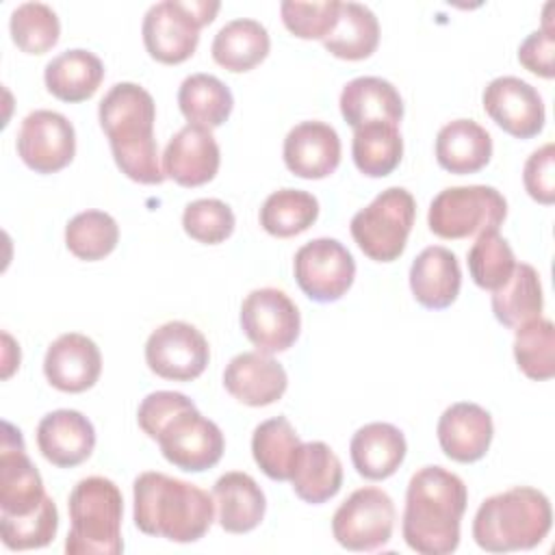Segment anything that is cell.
<instances>
[{
    "instance_id": "obj_45",
    "label": "cell",
    "mask_w": 555,
    "mask_h": 555,
    "mask_svg": "<svg viewBox=\"0 0 555 555\" xmlns=\"http://www.w3.org/2000/svg\"><path fill=\"white\" fill-rule=\"evenodd\" d=\"M522 184L531 199L551 206L555 202V145L544 143L527 158L522 167Z\"/></svg>"
},
{
    "instance_id": "obj_16",
    "label": "cell",
    "mask_w": 555,
    "mask_h": 555,
    "mask_svg": "<svg viewBox=\"0 0 555 555\" xmlns=\"http://www.w3.org/2000/svg\"><path fill=\"white\" fill-rule=\"evenodd\" d=\"M481 104L490 119L516 139H531L544 128L546 111L542 95L535 87L516 76L490 80L483 89Z\"/></svg>"
},
{
    "instance_id": "obj_35",
    "label": "cell",
    "mask_w": 555,
    "mask_h": 555,
    "mask_svg": "<svg viewBox=\"0 0 555 555\" xmlns=\"http://www.w3.org/2000/svg\"><path fill=\"white\" fill-rule=\"evenodd\" d=\"M351 156L360 173L384 178L392 173L403 156V139L395 124H366L353 130Z\"/></svg>"
},
{
    "instance_id": "obj_13",
    "label": "cell",
    "mask_w": 555,
    "mask_h": 555,
    "mask_svg": "<svg viewBox=\"0 0 555 555\" xmlns=\"http://www.w3.org/2000/svg\"><path fill=\"white\" fill-rule=\"evenodd\" d=\"M210 360L206 336L186 321H167L158 325L145 343L147 369L171 382L197 379Z\"/></svg>"
},
{
    "instance_id": "obj_26",
    "label": "cell",
    "mask_w": 555,
    "mask_h": 555,
    "mask_svg": "<svg viewBox=\"0 0 555 555\" xmlns=\"http://www.w3.org/2000/svg\"><path fill=\"white\" fill-rule=\"evenodd\" d=\"M212 499L221 529L228 533H247L256 529L267 512V499L256 479L232 470L215 481Z\"/></svg>"
},
{
    "instance_id": "obj_27",
    "label": "cell",
    "mask_w": 555,
    "mask_h": 555,
    "mask_svg": "<svg viewBox=\"0 0 555 555\" xmlns=\"http://www.w3.org/2000/svg\"><path fill=\"white\" fill-rule=\"evenodd\" d=\"M490 158L492 137L473 119H453L436 134V160L449 173H477Z\"/></svg>"
},
{
    "instance_id": "obj_2",
    "label": "cell",
    "mask_w": 555,
    "mask_h": 555,
    "mask_svg": "<svg viewBox=\"0 0 555 555\" xmlns=\"http://www.w3.org/2000/svg\"><path fill=\"white\" fill-rule=\"evenodd\" d=\"M100 126L108 139L119 171L139 184H160L165 171L154 139L156 104L137 82L113 85L98 108Z\"/></svg>"
},
{
    "instance_id": "obj_33",
    "label": "cell",
    "mask_w": 555,
    "mask_h": 555,
    "mask_svg": "<svg viewBox=\"0 0 555 555\" xmlns=\"http://www.w3.org/2000/svg\"><path fill=\"white\" fill-rule=\"evenodd\" d=\"M178 106L189 124L212 130L228 121L234 95L217 76L191 74L178 89Z\"/></svg>"
},
{
    "instance_id": "obj_11",
    "label": "cell",
    "mask_w": 555,
    "mask_h": 555,
    "mask_svg": "<svg viewBox=\"0 0 555 555\" xmlns=\"http://www.w3.org/2000/svg\"><path fill=\"white\" fill-rule=\"evenodd\" d=\"M297 286L319 304L338 301L353 284L356 260L336 238H312L301 245L293 260Z\"/></svg>"
},
{
    "instance_id": "obj_18",
    "label": "cell",
    "mask_w": 555,
    "mask_h": 555,
    "mask_svg": "<svg viewBox=\"0 0 555 555\" xmlns=\"http://www.w3.org/2000/svg\"><path fill=\"white\" fill-rule=\"evenodd\" d=\"M43 373L50 386L61 392H85L100 379L102 353L89 336L67 332L50 343Z\"/></svg>"
},
{
    "instance_id": "obj_29",
    "label": "cell",
    "mask_w": 555,
    "mask_h": 555,
    "mask_svg": "<svg viewBox=\"0 0 555 555\" xmlns=\"http://www.w3.org/2000/svg\"><path fill=\"white\" fill-rule=\"evenodd\" d=\"M46 89L61 102H85L93 98L104 80V63L89 50L74 48L54 56L43 72Z\"/></svg>"
},
{
    "instance_id": "obj_39",
    "label": "cell",
    "mask_w": 555,
    "mask_h": 555,
    "mask_svg": "<svg viewBox=\"0 0 555 555\" xmlns=\"http://www.w3.org/2000/svg\"><path fill=\"white\" fill-rule=\"evenodd\" d=\"M13 43L26 54H46L61 35V22L52 7L43 2H24L13 9L9 20Z\"/></svg>"
},
{
    "instance_id": "obj_36",
    "label": "cell",
    "mask_w": 555,
    "mask_h": 555,
    "mask_svg": "<svg viewBox=\"0 0 555 555\" xmlns=\"http://www.w3.org/2000/svg\"><path fill=\"white\" fill-rule=\"evenodd\" d=\"M319 217V202L301 189L273 191L260 208V225L278 238H291L306 232Z\"/></svg>"
},
{
    "instance_id": "obj_15",
    "label": "cell",
    "mask_w": 555,
    "mask_h": 555,
    "mask_svg": "<svg viewBox=\"0 0 555 555\" xmlns=\"http://www.w3.org/2000/svg\"><path fill=\"white\" fill-rule=\"evenodd\" d=\"M46 496L43 479L26 453L22 431L4 421L0 447V514H30Z\"/></svg>"
},
{
    "instance_id": "obj_21",
    "label": "cell",
    "mask_w": 555,
    "mask_h": 555,
    "mask_svg": "<svg viewBox=\"0 0 555 555\" xmlns=\"http://www.w3.org/2000/svg\"><path fill=\"white\" fill-rule=\"evenodd\" d=\"M436 436L442 453L449 460L460 464H473L481 460L490 449L494 436L492 416L477 403H453L438 418Z\"/></svg>"
},
{
    "instance_id": "obj_7",
    "label": "cell",
    "mask_w": 555,
    "mask_h": 555,
    "mask_svg": "<svg viewBox=\"0 0 555 555\" xmlns=\"http://www.w3.org/2000/svg\"><path fill=\"white\" fill-rule=\"evenodd\" d=\"M414 217L412 193L403 186H390L351 217L349 230L364 256L375 262H392L405 249Z\"/></svg>"
},
{
    "instance_id": "obj_5",
    "label": "cell",
    "mask_w": 555,
    "mask_h": 555,
    "mask_svg": "<svg viewBox=\"0 0 555 555\" xmlns=\"http://www.w3.org/2000/svg\"><path fill=\"white\" fill-rule=\"evenodd\" d=\"M67 555H119L124 553L121 516L124 496L115 481L93 475L80 479L69 492Z\"/></svg>"
},
{
    "instance_id": "obj_6",
    "label": "cell",
    "mask_w": 555,
    "mask_h": 555,
    "mask_svg": "<svg viewBox=\"0 0 555 555\" xmlns=\"http://www.w3.org/2000/svg\"><path fill=\"white\" fill-rule=\"evenodd\" d=\"M219 2L208 0H163L147 9L141 26L147 54L165 65H178L193 56L199 30L210 24Z\"/></svg>"
},
{
    "instance_id": "obj_12",
    "label": "cell",
    "mask_w": 555,
    "mask_h": 555,
    "mask_svg": "<svg viewBox=\"0 0 555 555\" xmlns=\"http://www.w3.org/2000/svg\"><path fill=\"white\" fill-rule=\"evenodd\" d=\"M241 327L260 353H280L295 345L301 317L295 301L280 288L251 291L241 306Z\"/></svg>"
},
{
    "instance_id": "obj_37",
    "label": "cell",
    "mask_w": 555,
    "mask_h": 555,
    "mask_svg": "<svg viewBox=\"0 0 555 555\" xmlns=\"http://www.w3.org/2000/svg\"><path fill=\"white\" fill-rule=\"evenodd\" d=\"M514 358L518 369L533 382L555 375V325L548 319H531L516 327Z\"/></svg>"
},
{
    "instance_id": "obj_23",
    "label": "cell",
    "mask_w": 555,
    "mask_h": 555,
    "mask_svg": "<svg viewBox=\"0 0 555 555\" xmlns=\"http://www.w3.org/2000/svg\"><path fill=\"white\" fill-rule=\"evenodd\" d=\"M410 288L423 308H449L462 288L457 256L442 245L425 247L410 267Z\"/></svg>"
},
{
    "instance_id": "obj_1",
    "label": "cell",
    "mask_w": 555,
    "mask_h": 555,
    "mask_svg": "<svg viewBox=\"0 0 555 555\" xmlns=\"http://www.w3.org/2000/svg\"><path fill=\"white\" fill-rule=\"evenodd\" d=\"M466 483L442 466L418 468L408 483L401 533L421 555H449L460 544V522L466 512Z\"/></svg>"
},
{
    "instance_id": "obj_40",
    "label": "cell",
    "mask_w": 555,
    "mask_h": 555,
    "mask_svg": "<svg viewBox=\"0 0 555 555\" xmlns=\"http://www.w3.org/2000/svg\"><path fill=\"white\" fill-rule=\"evenodd\" d=\"M514 267V251L509 243L499 234V230H488L479 234L468 249L470 278L483 291L501 288L509 280Z\"/></svg>"
},
{
    "instance_id": "obj_3",
    "label": "cell",
    "mask_w": 555,
    "mask_h": 555,
    "mask_svg": "<svg viewBox=\"0 0 555 555\" xmlns=\"http://www.w3.org/2000/svg\"><path fill=\"white\" fill-rule=\"evenodd\" d=\"M132 496L137 529L169 542H197L215 520V499L206 490L158 470L141 473Z\"/></svg>"
},
{
    "instance_id": "obj_10",
    "label": "cell",
    "mask_w": 555,
    "mask_h": 555,
    "mask_svg": "<svg viewBox=\"0 0 555 555\" xmlns=\"http://www.w3.org/2000/svg\"><path fill=\"white\" fill-rule=\"evenodd\" d=\"M395 503L382 488L353 490L332 516L334 540L347 551H375L390 542Z\"/></svg>"
},
{
    "instance_id": "obj_9",
    "label": "cell",
    "mask_w": 555,
    "mask_h": 555,
    "mask_svg": "<svg viewBox=\"0 0 555 555\" xmlns=\"http://www.w3.org/2000/svg\"><path fill=\"white\" fill-rule=\"evenodd\" d=\"M163 457L180 470L202 473L212 468L225 449L219 425L199 414L195 403L178 410L154 438Z\"/></svg>"
},
{
    "instance_id": "obj_28",
    "label": "cell",
    "mask_w": 555,
    "mask_h": 555,
    "mask_svg": "<svg viewBox=\"0 0 555 555\" xmlns=\"http://www.w3.org/2000/svg\"><path fill=\"white\" fill-rule=\"evenodd\" d=\"M288 481L301 501L319 505L338 494L343 486V464L330 444L321 440L301 442Z\"/></svg>"
},
{
    "instance_id": "obj_14",
    "label": "cell",
    "mask_w": 555,
    "mask_h": 555,
    "mask_svg": "<svg viewBox=\"0 0 555 555\" xmlns=\"http://www.w3.org/2000/svg\"><path fill=\"white\" fill-rule=\"evenodd\" d=\"M17 156L35 173H56L65 169L76 154V132L72 121L48 108L24 117L17 132Z\"/></svg>"
},
{
    "instance_id": "obj_31",
    "label": "cell",
    "mask_w": 555,
    "mask_h": 555,
    "mask_svg": "<svg viewBox=\"0 0 555 555\" xmlns=\"http://www.w3.org/2000/svg\"><path fill=\"white\" fill-rule=\"evenodd\" d=\"M379 43V22L375 13L360 2H340L338 20L323 39V48L343 61L369 59Z\"/></svg>"
},
{
    "instance_id": "obj_30",
    "label": "cell",
    "mask_w": 555,
    "mask_h": 555,
    "mask_svg": "<svg viewBox=\"0 0 555 555\" xmlns=\"http://www.w3.org/2000/svg\"><path fill=\"white\" fill-rule=\"evenodd\" d=\"M271 50L267 28L249 17L232 20L221 26L212 39L210 54L217 65L228 72L241 74L260 65Z\"/></svg>"
},
{
    "instance_id": "obj_41",
    "label": "cell",
    "mask_w": 555,
    "mask_h": 555,
    "mask_svg": "<svg viewBox=\"0 0 555 555\" xmlns=\"http://www.w3.org/2000/svg\"><path fill=\"white\" fill-rule=\"evenodd\" d=\"M59 529V509L56 503L46 496L43 503L24 516H4L0 514V533L2 544L11 551H28L48 546Z\"/></svg>"
},
{
    "instance_id": "obj_22",
    "label": "cell",
    "mask_w": 555,
    "mask_h": 555,
    "mask_svg": "<svg viewBox=\"0 0 555 555\" xmlns=\"http://www.w3.org/2000/svg\"><path fill=\"white\" fill-rule=\"evenodd\" d=\"M37 447L50 464L74 468L93 453V423L78 410H54L37 425Z\"/></svg>"
},
{
    "instance_id": "obj_34",
    "label": "cell",
    "mask_w": 555,
    "mask_h": 555,
    "mask_svg": "<svg viewBox=\"0 0 555 555\" xmlns=\"http://www.w3.org/2000/svg\"><path fill=\"white\" fill-rule=\"evenodd\" d=\"M301 440L286 416L262 421L251 434V455L273 481H288Z\"/></svg>"
},
{
    "instance_id": "obj_42",
    "label": "cell",
    "mask_w": 555,
    "mask_h": 555,
    "mask_svg": "<svg viewBox=\"0 0 555 555\" xmlns=\"http://www.w3.org/2000/svg\"><path fill=\"white\" fill-rule=\"evenodd\" d=\"M236 225L232 208L215 197H202L189 202L182 212L184 232L204 245H217L232 236Z\"/></svg>"
},
{
    "instance_id": "obj_43",
    "label": "cell",
    "mask_w": 555,
    "mask_h": 555,
    "mask_svg": "<svg viewBox=\"0 0 555 555\" xmlns=\"http://www.w3.org/2000/svg\"><path fill=\"white\" fill-rule=\"evenodd\" d=\"M338 0L327 2H295L284 0L280 4V15L288 33L299 39H325L338 20Z\"/></svg>"
},
{
    "instance_id": "obj_17",
    "label": "cell",
    "mask_w": 555,
    "mask_h": 555,
    "mask_svg": "<svg viewBox=\"0 0 555 555\" xmlns=\"http://www.w3.org/2000/svg\"><path fill=\"white\" fill-rule=\"evenodd\" d=\"M219 163L221 152L217 139L208 128L195 124L180 128L163 152L165 178L186 189L210 182L219 171Z\"/></svg>"
},
{
    "instance_id": "obj_25",
    "label": "cell",
    "mask_w": 555,
    "mask_h": 555,
    "mask_svg": "<svg viewBox=\"0 0 555 555\" xmlns=\"http://www.w3.org/2000/svg\"><path fill=\"white\" fill-rule=\"evenodd\" d=\"M408 453L405 436L390 423H369L349 442V455L358 475L371 481L388 479L403 464Z\"/></svg>"
},
{
    "instance_id": "obj_46",
    "label": "cell",
    "mask_w": 555,
    "mask_h": 555,
    "mask_svg": "<svg viewBox=\"0 0 555 555\" xmlns=\"http://www.w3.org/2000/svg\"><path fill=\"white\" fill-rule=\"evenodd\" d=\"M193 403L186 395L173 392V390H156L150 392L137 410V423L147 434V438H156L158 429L184 405Z\"/></svg>"
},
{
    "instance_id": "obj_8",
    "label": "cell",
    "mask_w": 555,
    "mask_h": 555,
    "mask_svg": "<svg viewBox=\"0 0 555 555\" xmlns=\"http://www.w3.org/2000/svg\"><path fill=\"white\" fill-rule=\"evenodd\" d=\"M505 217L507 202L494 186H449L431 199L427 225L440 238L460 241L499 230Z\"/></svg>"
},
{
    "instance_id": "obj_38",
    "label": "cell",
    "mask_w": 555,
    "mask_h": 555,
    "mask_svg": "<svg viewBox=\"0 0 555 555\" xmlns=\"http://www.w3.org/2000/svg\"><path fill=\"white\" fill-rule=\"evenodd\" d=\"M119 241L117 221L104 210H85L69 219L65 225L67 249L87 262L106 258Z\"/></svg>"
},
{
    "instance_id": "obj_4",
    "label": "cell",
    "mask_w": 555,
    "mask_h": 555,
    "mask_svg": "<svg viewBox=\"0 0 555 555\" xmlns=\"http://www.w3.org/2000/svg\"><path fill=\"white\" fill-rule=\"evenodd\" d=\"M553 509L544 492L516 486L488 496L473 520V538L488 553L529 551L551 531Z\"/></svg>"
},
{
    "instance_id": "obj_20",
    "label": "cell",
    "mask_w": 555,
    "mask_h": 555,
    "mask_svg": "<svg viewBox=\"0 0 555 555\" xmlns=\"http://www.w3.org/2000/svg\"><path fill=\"white\" fill-rule=\"evenodd\" d=\"M223 386L238 403L264 408L282 399L288 386V375L269 353L243 351L225 364Z\"/></svg>"
},
{
    "instance_id": "obj_24",
    "label": "cell",
    "mask_w": 555,
    "mask_h": 555,
    "mask_svg": "<svg viewBox=\"0 0 555 555\" xmlns=\"http://www.w3.org/2000/svg\"><path fill=\"white\" fill-rule=\"evenodd\" d=\"M340 115L356 130L366 124H395L403 119V100L397 87L379 76H360L340 91Z\"/></svg>"
},
{
    "instance_id": "obj_32",
    "label": "cell",
    "mask_w": 555,
    "mask_h": 555,
    "mask_svg": "<svg viewBox=\"0 0 555 555\" xmlns=\"http://www.w3.org/2000/svg\"><path fill=\"white\" fill-rule=\"evenodd\" d=\"M490 304L496 321L509 330L538 319L544 308L540 273L527 262H516L509 280L492 291Z\"/></svg>"
},
{
    "instance_id": "obj_44",
    "label": "cell",
    "mask_w": 555,
    "mask_h": 555,
    "mask_svg": "<svg viewBox=\"0 0 555 555\" xmlns=\"http://www.w3.org/2000/svg\"><path fill=\"white\" fill-rule=\"evenodd\" d=\"M553 4H546L544 17H542V28L533 30L527 35V39L518 46V63L529 69L535 76L542 78H553L555 76V65H553V54H555V35L551 26V11Z\"/></svg>"
},
{
    "instance_id": "obj_19",
    "label": "cell",
    "mask_w": 555,
    "mask_h": 555,
    "mask_svg": "<svg viewBox=\"0 0 555 555\" xmlns=\"http://www.w3.org/2000/svg\"><path fill=\"white\" fill-rule=\"evenodd\" d=\"M282 156L297 178L321 180L340 165V137L325 121H301L288 130Z\"/></svg>"
}]
</instances>
